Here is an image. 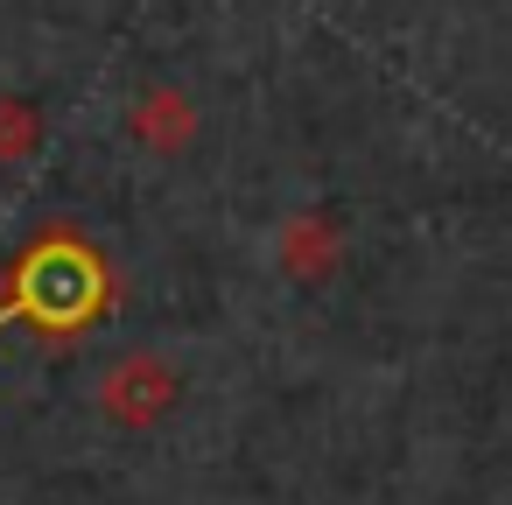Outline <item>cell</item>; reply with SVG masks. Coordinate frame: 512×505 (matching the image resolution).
<instances>
[{
	"instance_id": "7a4b0ae2",
	"label": "cell",
	"mask_w": 512,
	"mask_h": 505,
	"mask_svg": "<svg viewBox=\"0 0 512 505\" xmlns=\"http://www.w3.org/2000/svg\"><path fill=\"white\" fill-rule=\"evenodd\" d=\"M15 148H29V113L0 106V155H15Z\"/></svg>"
},
{
	"instance_id": "6da1fadb",
	"label": "cell",
	"mask_w": 512,
	"mask_h": 505,
	"mask_svg": "<svg viewBox=\"0 0 512 505\" xmlns=\"http://www.w3.org/2000/svg\"><path fill=\"white\" fill-rule=\"evenodd\" d=\"M162 400H169V393H155V372H148V365H120V372L106 379V407L127 414V421H148Z\"/></svg>"
}]
</instances>
